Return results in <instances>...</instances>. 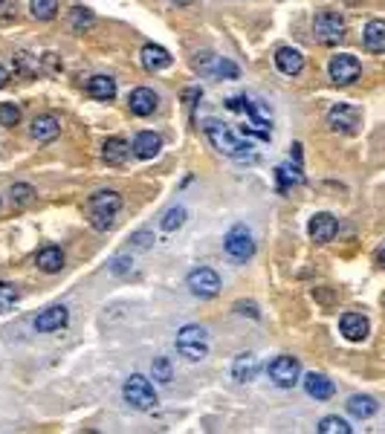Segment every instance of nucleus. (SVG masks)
Masks as SVG:
<instances>
[{"label":"nucleus","instance_id":"bb28decb","mask_svg":"<svg viewBox=\"0 0 385 434\" xmlns=\"http://www.w3.org/2000/svg\"><path fill=\"white\" fill-rule=\"evenodd\" d=\"M348 411L354 414L356 420H368V417H374V414H377V400L365 397V394H356V397L348 400Z\"/></svg>","mask_w":385,"mask_h":434},{"label":"nucleus","instance_id":"39448f33","mask_svg":"<svg viewBox=\"0 0 385 434\" xmlns=\"http://www.w3.org/2000/svg\"><path fill=\"white\" fill-rule=\"evenodd\" d=\"M125 403H130L133 408H139V411H151L153 405H157V394H153V385L139 377V373H133V377L125 380Z\"/></svg>","mask_w":385,"mask_h":434},{"label":"nucleus","instance_id":"79ce46f5","mask_svg":"<svg viewBox=\"0 0 385 434\" xmlns=\"http://www.w3.org/2000/svg\"><path fill=\"white\" fill-rule=\"evenodd\" d=\"M379 264L385 267V246H382V252H379Z\"/></svg>","mask_w":385,"mask_h":434},{"label":"nucleus","instance_id":"7c9ffc66","mask_svg":"<svg viewBox=\"0 0 385 434\" xmlns=\"http://www.w3.org/2000/svg\"><path fill=\"white\" fill-rule=\"evenodd\" d=\"M17 122H21V107L12 105V102L0 105V125H3V128H15Z\"/></svg>","mask_w":385,"mask_h":434},{"label":"nucleus","instance_id":"6e6552de","mask_svg":"<svg viewBox=\"0 0 385 434\" xmlns=\"http://www.w3.org/2000/svg\"><path fill=\"white\" fill-rule=\"evenodd\" d=\"M220 275L211 269V267H200L188 275V290L197 295V299H215V295L220 292Z\"/></svg>","mask_w":385,"mask_h":434},{"label":"nucleus","instance_id":"7ed1b4c3","mask_svg":"<svg viewBox=\"0 0 385 434\" xmlns=\"http://www.w3.org/2000/svg\"><path fill=\"white\" fill-rule=\"evenodd\" d=\"M177 353L186 357L188 362H200L209 353V336L200 324H186L177 333Z\"/></svg>","mask_w":385,"mask_h":434},{"label":"nucleus","instance_id":"a878e982","mask_svg":"<svg viewBox=\"0 0 385 434\" xmlns=\"http://www.w3.org/2000/svg\"><path fill=\"white\" fill-rule=\"evenodd\" d=\"M29 15L35 21L50 24V21H55V15H59V0H29Z\"/></svg>","mask_w":385,"mask_h":434},{"label":"nucleus","instance_id":"473e14b6","mask_svg":"<svg viewBox=\"0 0 385 434\" xmlns=\"http://www.w3.org/2000/svg\"><path fill=\"white\" fill-rule=\"evenodd\" d=\"M183 223H186V209H180V206L177 209H168L165 217H163V229L165 232H177Z\"/></svg>","mask_w":385,"mask_h":434},{"label":"nucleus","instance_id":"f257e3e1","mask_svg":"<svg viewBox=\"0 0 385 434\" xmlns=\"http://www.w3.org/2000/svg\"><path fill=\"white\" fill-rule=\"evenodd\" d=\"M206 136H209V142L215 145L220 154L235 156V160H246V156L252 154V145H249V142H241L238 133L229 128V125L218 122V119H209V122H206Z\"/></svg>","mask_w":385,"mask_h":434},{"label":"nucleus","instance_id":"2eb2a0df","mask_svg":"<svg viewBox=\"0 0 385 434\" xmlns=\"http://www.w3.org/2000/svg\"><path fill=\"white\" fill-rule=\"evenodd\" d=\"M339 330H342L345 339L362 342V339L371 333V324H368V319H365V315H359V313H345L342 319H339Z\"/></svg>","mask_w":385,"mask_h":434},{"label":"nucleus","instance_id":"f8f14e48","mask_svg":"<svg viewBox=\"0 0 385 434\" xmlns=\"http://www.w3.org/2000/svg\"><path fill=\"white\" fill-rule=\"evenodd\" d=\"M307 232H310V241L313 244H331L336 238V232H339V223H336V217L333 214H316L310 217V223H307Z\"/></svg>","mask_w":385,"mask_h":434},{"label":"nucleus","instance_id":"1a4fd4ad","mask_svg":"<svg viewBox=\"0 0 385 434\" xmlns=\"http://www.w3.org/2000/svg\"><path fill=\"white\" fill-rule=\"evenodd\" d=\"M195 70L197 73H206L211 78H238L241 75L238 64L226 61V58H220V55H211V52H200L195 58Z\"/></svg>","mask_w":385,"mask_h":434},{"label":"nucleus","instance_id":"72a5a7b5","mask_svg":"<svg viewBox=\"0 0 385 434\" xmlns=\"http://www.w3.org/2000/svg\"><path fill=\"white\" fill-rule=\"evenodd\" d=\"M151 373H153V380L163 382V385H168L171 380H174V371H171V362L168 359H157V362L151 365Z\"/></svg>","mask_w":385,"mask_h":434},{"label":"nucleus","instance_id":"6ab92c4d","mask_svg":"<svg viewBox=\"0 0 385 434\" xmlns=\"http://www.w3.org/2000/svg\"><path fill=\"white\" fill-rule=\"evenodd\" d=\"M160 148H163V140H160V133H153V130H142V133H137V140H133L137 160H153V156L160 154Z\"/></svg>","mask_w":385,"mask_h":434},{"label":"nucleus","instance_id":"5701e85b","mask_svg":"<svg viewBox=\"0 0 385 434\" xmlns=\"http://www.w3.org/2000/svg\"><path fill=\"white\" fill-rule=\"evenodd\" d=\"M130 110L137 116H151L157 110V93L148 90V87H137L130 93Z\"/></svg>","mask_w":385,"mask_h":434},{"label":"nucleus","instance_id":"9b49d317","mask_svg":"<svg viewBox=\"0 0 385 434\" xmlns=\"http://www.w3.org/2000/svg\"><path fill=\"white\" fill-rule=\"evenodd\" d=\"M327 125L342 136H354L359 130V110L351 105H336L331 113H327Z\"/></svg>","mask_w":385,"mask_h":434},{"label":"nucleus","instance_id":"412c9836","mask_svg":"<svg viewBox=\"0 0 385 434\" xmlns=\"http://www.w3.org/2000/svg\"><path fill=\"white\" fill-rule=\"evenodd\" d=\"M362 44L368 52H385V21H368L362 29Z\"/></svg>","mask_w":385,"mask_h":434},{"label":"nucleus","instance_id":"423d86ee","mask_svg":"<svg viewBox=\"0 0 385 434\" xmlns=\"http://www.w3.org/2000/svg\"><path fill=\"white\" fill-rule=\"evenodd\" d=\"M266 373L278 388H296L301 380V362L296 357H275L266 365Z\"/></svg>","mask_w":385,"mask_h":434},{"label":"nucleus","instance_id":"58836bf2","mask_svg":"<svg viewBox=\"0 0 385 434\" xmlns=\"http://www.w3.org/2000/svg\"><path fill=\"white\" fill-rule=\"evenodd\" d=\"M128 264H130L128 258H119V261H116V267H113V269H116V272H125V269H128Z\"/></svg>","mask_w":385,"mask_h":434},{"label":"nucleus","instance_id":"e433bc0d","mask_svg":"<svg viewBox=\"0 0 385 434\" xmlns=\"http://www.w3.org/2000/svg\"><path fill=\"white\" fill-rule=\"evenodd\" d=\"M235 310H238L241 315H252V319H258V307H255V304H249V301H238Z\"/></svg>","mask_w":385,"mask_h":434},{"label":"nucleus","instance_id":"c85d7f7f","mask_svg":"<svg viewBox=\"0 0 385 434\" xmlns=\"http://www.w3.org/2000/svg\"><path fill=\"white\" fill-rule=\"evenodd\" d=\"M17 299H21L17 287L9 284V281H0V313H9V310L17 304Z\"/></svg>","mask_w":385,"mask_h":434},{"label":"nucleus","instance_id":"ea45409f","mask_svg":"<svg viewBox=\"0 0 385 434\" xmlns=\"http://www.w3.org/2000/svg\"><path fill=\"white\" fill-rule=\"evenodd\" d=\"M6 82H9V73L6 67H0V87H6Z\"/></svg>","mask_w":385,"mask_h":434},{"label":"nucleus","instance_id":"4468645a","mask_svg":"<svg viewBox=\"0 0 385 434\" xmlns=\"http://www.w3.org/2000/svg\"><path fill=\"white\" fill-rule=\"evenodd\" d=\"M130 154H133V145H128L122 136H110V140L105 142V148H102V160H105V165L122 168L130 160Z\"/></svg>","mask_w":385,"mask_h":434},{"label":"nucleus","instance_id":"ddd939ff","mask_svg":"<svg viewBox=\"0 0 385 434\" xmlns=\"http://www.w3.org/2000/svg\"><path fill=\"white\" fill-rule=\"evenodd\" d=\"M67 322H70V310L64 304H55V307L35 315V330L38 333H55V330L67 327Z\"/></svg>","mask_w":385,"mask_h":434},{"label":"nucleus","instance_id":"2f4dec72","mask_svg":"<svg viewBox=\"0 0 385 434\" xmlns=\"http://www.w3.org/2000/svg\"><path fill=\"white\" fill-rule=\"evenodd\" d=\"M70 24H73V29H75V32H84V29L93 24V12H90V9H84V6H75V9H73V15H70Z\"/></svg>","mask_w":385,"mask_h":434},{"label":"nucleus","instance_id":"a19ab883","mask_svg":"<svg viewBox=\"0 0 385 434\" xmlns=\"http://www.w3.org/2000/svg\"><path fill=\"white\" fill-rule=\"evenodd\" d=\"M171 3H177V6H188V3H195V0H171Z\"/></svg>","mask_w":385,"mask_h":434},{"label":"nucleus","instance_id":"aec40b11","mask_svg":"<svg viewBox=\"0 0 385 434\" xmlns=\"http://www.w3.org/2000/svg\"><path fill=\"white\" fill-rule=\"evenodd\" d=\"M139 61H142L145 70L160 73V70H168V67H171V55H168L163 47H157V44H145V47H142V55H139Z\"/></svg>","mask_w":385,"mask_h":434},{"label":"nucleus","instance_id":"20e7f679","mask_svg":"<svg viewBox=\"0 0 385 434\" xmlns=\"http://www.w3.org/2000/svg\"><path fill=\"white\" fill-rule=\"evenodd\" d=\"M313 32H316V41L319 44L336 47V44L345 41L348 27H345V17L339 12H322V15H316V21H313Z\"/></svg>","mask_w":385,"mask_h":434},{"label":"nucleus","instance_id":"c756f323","mask_svg":"<svg viewBox=\"0 0 385 434\" xmlns=\"http://www.w3.org/2000/svg\"><path fill=\"white\" fill-rule=\"evenodd\" d=\"M319 434H351V426L342 417H324L319 423Z\"/></svg>","mask_w":385,"mask_h":434},{"label":"nucleus","instance_id":"393cba45","mask_svg":"<svg viewBox=\"0 0 385 434\" xmlns=\"http://www.w3.org/2000/svg\"><path fill=\"white\" fill-rule=\"evenodd\" d=\"M38 269H44V272H61L64 267V252L59 246H44L41 252H38V258H35Z\"/></svg>","mask_w":385,"mask_h":434},{"label":"nucleus","instance_id":"9d476101","mask_svg":"<svg viewBox=\"0 0 385 434\" xmlns=\"http://www.w3.org/2000/svg\"><path fill=\"white\" fill-rule=\"evenodd\" d=\"M226 252L232 255L235 261H241V264L252 258V252H255V241H252V234H249V229H246V226H241V223H238L232 232L226 234Z\"/></svg>","mask_w":385,"mask_h":434},{"label":"nucleus","instance_id":"f704fd0d","mask_svg":"<svg viewBox=\"0 0 385 434\" xmlns=\"http://www.w3.org/2000/svg\"><path fill=\"white\" fill-rule=\"evenodd\" d=\"M275 177H278V188L287 191V188H290V183L301 180V171H293L290 165H281V168L275 171Z\"/></svg>","mask_w":385,"mask_h":434},{"label":"nucleus","instance_id":"cd10ccee","mask_svg":"<svg viewBox=\"0 0 385 434\" xmlns=\"http://www.w3.org/2000/svg\"><path fill=\"white\" fill-rule=\"evenodd\" d=\"M12 203L17 206V209H29V206H35V188L32 186H27V183H17V186H12Z\"/></svg>","mask_w":385,"mask_h":434},{"label":"nucleus","instance_id":"a211bd4d","mask_svg":"<svg viewBox=\"0 0 385 434\" xmlns=\"http://www.w3.org/2000/svg\"><path fill=\"white\" fill-rule=\"evenodd\" d=\"M275 67L284 73V75H299L304 70V52L296 50V47H281L275 52Z\"/></svg>","mask_w":385,"mask_h":434},{"label":"nucleus","instance_id":"f3484780","mask_svg":"<svg viewBox=\"0 0 385 434\" xmlns=\"http://www.w3.org/2000/svg\"><path fill=\"white\" fill-rule=\"evenodd\" d=\"M258 373H261V359L255 357V353H241V357H235V362H232V377H235L238 382H252Z\"/></svg>","mask_w":385,"mask_h":434},{"label":"nucleus","instance_id":"c9c22d12","mask_svg":"<svg viewBox=\"0 0 385 434\" xmlns=\"http://www.w3.org/2000/svg\"><path fill=\"white\" fill-rule=\"evenodd\" d=\"M133 246H137V249H151V246H153V234H151V232L133 234Z\"/></svg>","mask_w":385,"mask_h":434},{"label":"nucleus","instance_id":"0eeeda50","mask_svg":"<svg viewBox=\"0 0 385 434\" xmlns=\"http://www.w3.org/2000/svg\"><path fill=\"white\" fill-rule=\"evenodd\" d=\"M327 75H331V82L336 87H348L362 75V64L356 55H333L331 67H327Z\"/></svg>","mask_w":385,"mask_h":434},{"label":"nucleus","instance_id":"4be33fe9","mask_svg":"<svg viewBox=\"0 0 385 434\" xmlns=\"http://www.w3.org/2000/svg\"><path fill=\"white\" fill-rule=\"evenodd\" d=\"M304 391L310 394L313 400H331L336 388H333V382L327 377H322V373H307V377H304Z\"/></svg>","mask_w":385,"mask_h":434},{"label":"nucleus","instance_id":"f03ea898","mask_svg":"<svg viewBox=\"0 0 385 434\" xmlns=\"http://www.w3.org/2000/svg\"><path fill=\"white\" fill-rule=\"evenodd\" d=\"M119 209H122V194H119V191L105 188V191H99V194H93V197H90V206H87L93 229L107 232V229L113 226V220H116Z\"/></svg>","mask_w":385,"mask_h":434},{"label":"nucleus","instance_id":"4c0bfd02","mask_svg":"<svg viewBox=\"0 0 385 434\" xmlns=\"http://www.w3.org/2000/svg\"><path fill=\"white\" fill-rule=\"evenodd\" d=\"M197 98H200V87H188V90H183V102H188L191 107H195Z\"/></svg>","mask_w":385,"mask_h":434},{"label":"nucleus","instance_id":"dca6fc26","mask_svg":"<svg viewBox=\"0 0 385 434\" xmlns=\"http://www.w3.org/2000/svg\"><path fill=\"white\" fill-rule=\"evenodd\" d=\"M29 133H32V140H35V142L47 145V142H55V140H59V133H61V125H59V119H55V116L44 113V116H38V119L32 122Z\"/></svg>","mask_w":385,"mask_h":434},{"label":"nucleus","instance_id":"b1692460","mask_svg":"<svg viewBox=\"0 0 385 434\" xmlns=\"http://www.w3.org/2000/svg\"><path fill=\"white\" fill-rule=\"evenodd\" d=\"M87 90H90V96L96 98V102H110V98L116 96V82H113L110 75H93Z\"/></svg>","mask_w":385,"mask_h":434}]
</instances>
